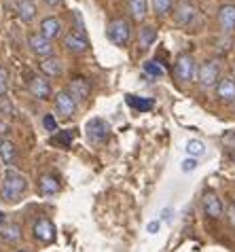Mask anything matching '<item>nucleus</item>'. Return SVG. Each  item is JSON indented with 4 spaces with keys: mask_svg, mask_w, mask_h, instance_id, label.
Returning a JSON list of instances; mask_svg holds the SVG:
<instances>
[{
    "mask_svg": "<svg viewBox=\"0 0 235 252\" xmlns=\"http://www.w3.org/2000/svg\"><path fill=\"white\" fill-rule=\"evenodd\" d=\"M129 11L138 22L144 19V15H147V0H129Z\"/></svg>",
    "mask_w": 235,
    "mask_h": 252,
    "instance_id": "24",
    "label": "nucleus"
},
{
    "mask_svg": "<svg viewBox=\"0 0 235 252\" xmlns=\"http://www.w3.org/2000/svg\"><path fill=\"white\" fill-rule=\"evenodd\" d=\"M28 87H30V94L40 97V100H49L51 97V87L43 76H32L30 83H28Z\"/></svg>",
    "mask_w": 235,
    "mask_h": 252,
    "instance_id": "10",
    "label": "nucleus"
},
{
    "mask_svg": "<svg viewBox=\"0 0 235 252\" xmlns=\"http://www.w3.org/2000/svg\"><path fill=\"white\" fill-rule=\"evenodd\" d=\"M216 95H218V100H223V102H235V81H231V79L218 81Z\"/></svg>",
    "mask_w": 235,
    "mask_h": 252,
    "instance_id": "14",
    "label": "nucleus"
},
{
    "mask_svg": "<svg viewBox=\"0 0 235 252\" xmlns=\"http://www.w3.org/2000/svg\"><path fill=\"white\" fill-rule=\"evenodd\" d=\"M195 13H197V9L191 0H178L176 9H174V19L180 26H189L193 19H195Z\"/></svg>",
    "mask_w": 235,
    "mask_h": 252,
    "instance_id": "6",
    "label": "nucleus"
},
{
    "mask_svg": "<svg viewBox=\"0 0 235 252\" xmlns=\"http://www.w3.org/2000/svg\"><path fill=\"white\" fill-rule=\"evenodd\" d=\"M144 72L153 74V76H163L165 70L161 68V64H157V62H144Z\"/></svg>",
    "mask_w": 235,
    "mask_h": 252,
    "instance_id": "27",
    "label": "nucleus"
},
{
    "mask_svg": "<svg viewBox=\"0 0 235 252\" xmlns=\"http://www.w3.org/2000/svg\"><path fill=\"white\" fill-rule=\"evenodd\" d=\"M204 144L199 142V140H189V142H186V153H189V155H193V157H199V155H204Z\"/></svg>",
    "mask_w": 235,
    "mask_h": 252,
    "instance_id": "26",
    "label": "nucleus"
},
{
    "mask_svg": "<svg viewBox=\"0 0 235 252\" xmlns=\"http://www.w3.org/2000/svg\"><path fill=\"white\" fill-rule=\"evenodd\" d=\"M176 76L180 79L182 83H191L195 79L197 74V66H195V60H193V55H180L176 62V68H174Z\"/></svg>",
    "mask_w": 235,
    "mask_h": 252,
    "instance_id": "4",
    "label": "nucleus"
},
{
    "mask_svg": "<svg viewBox=\"0 0 235 252\" xmlns=\"http://www.w3.org/2000/svg\"><path fill=\"white\" fill-rule=\"evenodd\" d=\"M28 189L26 176L15 170H6L4 172V180H2V189H0V199L9 201V204H17L22 193Z\"/></svg>",
    "mask_w": 235,
    "mask_h": 252,
    "instance_id": "1",
    "label": "nucleus"
},
{
    "mask_svg": "<svg viewBox=\"0 0 235 252\" xmlns=\"http://www.w3.org/2000/svg\"><path fill=\"white\" fill-rule=\"evenodd\" d=\"M159 227H161V222L159 220H153V222H148V233H157Z\"/></svg>",
    "mask_w": 235,
    "mask_h": 252,
    "instance_id": "33",
    "label": "nucleus"
},
{
    "mask_svg": "<svg viewBox=\"0 0 235 252\" xmlns=\"http://www.w3.org/2000/svg\"><path fill=\"white\" fill-rule=\"evenodd\" d=\"M45 2L49 6H58V4H61V0H45Z\"/></svg>",
    "mask_w": 235,
    "mask_h": 252,
    "instance_id": "36",
    "label": "nucleus"
},
{
    "mask_svg": "<svg viewBox=\"0 0 235 252\" xmlns=\"http://www.w3.org/2000/svg\"><path fill=\"white\" fill-rule=\"evenodd\" d=\"M223 140H225V144H227V146H233V149H235V134H233V131H229V134H225V136H223Z\"/></svg>",
    "mask_w": 235,
    "mask_h": 252,
    "instance_id": "32",
    "label": "nucleus"
},
{
    "mask_svg": "<svg viewBox=\"0 0 235 252\" xmlns=\"http://www.w3.org/2000/svg\"><path fill=\"white\" fill-rule=\"evenodd\" d=\"M40 70L47 74V76H59L64 72V68H61V62L58 58H47L40 62Z\"/></svg>",
    "mask_w": 235,
    "mask_h": 252,
    "instance_id": "18",
    "label": "nucleus"
},
{
    "mask_svg": "<svg viewBox=\"0 0 235 252\" xmlns=\"http://www.w3.org/2000/svg\"><path fill=\"white\" fill-rule=\"evenodd\" d=\"M0 222H4V214L2 212H0Z\"/></svg>",
    "mask_w": 235,
    "mask_h": 252,
    "instance_id": "38",
    "label": "nucleus"
},
{
    "mask_svg": "<svg viewBox=\"0 0 235 252\" xmlns=\"http://www.w3.org/2000/svg\"><path fill=\"white\" fill-rule=\"evenodd\" d=\"M0 235L4 237V242H17L19 237H22V227L17 225V222H4L2 227H0Z\"/></svg>",
    "mask_w": 235,
    "mask_h": 252,
    "instance_id": "17",
    "label": "nucleus"
},
{
    "mask_svg": "<svg viewBox=\"0 0 235 252\" xmlns=\"http://www.w3.org/2000/svg\"><path fill=\"white\" fill-rule=\"evenodd\" d=\"M43 125H45V129H49V131L58 129V121H55V117H51V115H47V117L43 119Z\"/></svg>",
    "mask_w": 235,
    "mask_h": 252,
    "instance_id": "30",
    "label": "nucleus"
},
{
    "mask_svg": "<svg viewBox=\"0 0 235 252\" xmlns=\"http://www.w3.org/2000/svg\"><path fill=\"white\" fill-rule=\"evenodd\" d=\"M127 104L131 108L140 110V113H148V110L155 106L153 100H144V97H136V95H127Z\"/></svg>",
    "mask_w": 235,
    "mask_h": 252,
    "instance_id": "22",
    "label": "nucleus"
},
{
    "mask_svg": "<svg viewBox=\"0 0 235 252\" xmlns=\"http://www.w3.org/2000/svg\"><path fill=\"white\" fill-rule=\"evenodd\" d=\"M28 45L36 55H49L53 51V45L49 38H45L43 34H30V38H28Z\"/></svg>",
    "mask_w": 235,
    "mask_h": 252,
    "instance_id": "9",
    "label": "nucleus"
},
{
    "mask_svg": "<svg viewBox=\"0 0 235 252\" xmlns=\"http://www.w3.org/2000/svg\"><path fill=\"white\" fill-rule=\"evenodd\" d=\"M106 34H108V38L113 40L115 45L123 47L129 40V24L125 22V19H113V22L108 24Z\"/></svg>",
    "mask_w": 235,
    "mask_h": 252,
    "instance_id": "3",
    "label": "nucleus"
},
{
    "mask_svg": "<svg viewBox=\"0 0 235 252\" xmlns=\"http://www.w3.org/2000/svg\"><path fill=\"white\" fill-rule=\"evenodd\" d=\"M229 219H231V222L235 225V206H231V208H229Z\"/></svg>",
    "mask_w": 235,
    "mask_h": 252,
    "instance_id": "35",
    "label": "nucleus"
},
{
    "mask_svg": "<svg viewBox=\"0 0 235 252\" xmlns=\"http://www.w3.org/2000/svg\"><path fill=\"white\" fill-rule=\"evenodd\" d=\"M108 123L104 121V119H100V117H93V119H89L87 125H85V134H87V140L91 144L95 146H100L102 142H106V138H108Z\"/></svg>",
    "mask_w": 235,
    "mask_h": 252,
    "instance_id": "2",
    "label": "nucleus"
},
{
    "mask_svg": "<svg viewBox=\"0 0 235 252\" xmlns=\"http://www.w3.org/2000/svg\"><path fill=\"white\" fill-rule=\"evenodd\" d=\"M6 89H9V74L4 68H0V100L6 95Z\"/></svg>",
    "mask_w": 235,
    "mask_h": 252,
    "instance_id": "29",
    "label": "nucleus"
},
{
    "mask_svg": "<svg viewBox=\"0 0 235 252\" xmlns=\"http://www.w3.org/2000/svg\"><path fill=\"white\" fill-rule=\"evenodd\" d=\"M0 159L4 161V165L15 163V146H13V142H9V140L0 142Z\"/></svg>",
    "mask_w": 235,
    "mask_h": 252,
    "instance_id": "21",
    "label": "nucleus"
},
{
    "mask_svg": "<svg viewBox=\"0 0 235 252\" xmlns=\"http://www.w3.org/2000/svg\"><path fill=\"white\" fill-rule=\"evenodd\" d=\"M38 191L40 195H55L59 191V183L53 176H43L38 180Z\"/></svg>",
    "mask_w": 235,
    "mask_h": 252,
    "instance_id": "20",
    "label": "nucleus"
},
{
    "mask_svg": "<svg viewBox=\"0 0 235 252\" xmlns=\"http://www.w3.org/2000/svg\"><path fill=\"white\" fill-rule=\"evenodd\" d=\"M170 214H172V212H170L168 208H165V210H163V214H161V219H170Z\"/></svg>",
    "mask_w": 235,
    "mask_h": 252,
    "instance_id": "37",
    "label": "nucleus"
},
{
    "mask_svg": "<svg viewBox=\"0 0 235 252\" xmlns=\"http://www.w3.org/2000/svg\"><path fill=\"white\" fill-rule=\"evenodd\" d=\"M218 74H220V68H218L216 62H206V64H202L197 70V79H199V83H202V87L216 85Z\"/></svg>",
    "mask_w": 235,
    "mask_h": 252,
    "instance_id": "5",
    "label": "nucleus"
},
{
    "mask_svg": "<svg viewBox=\"0 0 235 252\" xmlns=\"http://www.w3.org/2000/svg\"><path fill=\"white\" fill-rule=\"evenodd\" d=\"M204 210L212 219H218V216L223 214V204H220V199L214 193H206L204 195Z\"/></svg>",
    "mask_w": 235,
    "mask_h": 252,
    "instance_id": "15",
    "label": "nucleus"
},
{
    "mask_svg": "<svg viewBox=\"0 0 235 252\" xmlns=\"http://www.w3.org/2000/svg\"><path fill=\"white\" fill-rule=\"evenodd\" d=\"M40 34H43L45 38H58L59 34H61V22L59 19H55V17H45L43 19V24H40Z\"/></svg>",
    "mask_w": 235,
    "mask_h": 252,
    "instance_id": "12",
    "label": "nucleus"
},
{
    "mask_svg": "<svg viewBox=\"0 0 235 252\" xmlns=\"http://www.w3.org/2000/svg\"><path fill=\"white\" fill-rule=\"evenodd\" d=\"M153 6L159 15H168L172 9V0H153Z\"/></svg>",
    "mask_w": 235,
    "mask_h": 252,
    "instance_id": "28",
    "label": "nucleus"
},
{
    "mask_svg": "<svg viewBox=\"0 0 235 252\" xmlns=\"http://www.w3.org/2000/svg\"><path fill=\"white\" fill-rule=\"evenodd\" d=\"M34 237L45 244H51L55 240V225L49 219H40L34 222Z\"/></svg>",
    "mask_w": 235,
    "mask_h": 252,
    "instance_id": "7",
    "label": "nucleus"
},
{
    "mask_svg": "<svg viewBox=\"0 0 235 252\" xmlns=\"http://www.w3.org/2000/svg\"><path fill=\"white\" fill-rule=\"evenodd\" d=\"M15 252H28V250H15Z\"/></svg>",
    "mask_w": 235,
    "mask_h": 252,
    "instance_id": "39",
    "label": "nucleus"
},
{
    "mask_svg": "<svg viewBox=\"0 0 235 252\" xmlns=\"http://www.w3.org/2000/svg\"><path fill=\"white\" fill-rule=\"evenodd\" d=\"M72 140H74V131L72 129H64L61 134L55 136L53 142L59 144V146H64V149H68V146H72Z\"/></svg>",
    "mask_w": 235,
    "mask_h": 252,
    "instance_id": "25",
    "label": "nucleus"
},
{
    "mask_svg": "<svg viewBox=\"0 0 235 252\" xmlns=\"http://www.w3.org/2000/svg\"><path fill=\"white\" fill-rule=\"evenodd\" d=\"M17 13H19V17H22V22H32L34 15H36V4H34L32 0H19Z\"/></svg>",
    "mask_w": 235,
    "mask_h": 252,
    "instance_id": "19",
    "label": "nucleus"
},
{
    "mask_svg": "<svg viewBox=\"0 0 235 252\" xmlns=\"http://www.w3.org/2000/svg\"><path fill=\"white\" fill-rule=\"evenodd\" d=\"M155 38H157V30H155L153 26L140 28V47H142V49H148L150 45L155 43Z\"/></svg>",
    "mask_w": 235,
    "mask_h": 252,
    "instance_id": "23",
    "label": "nucleus"
},
{
    "mask_svg": "<svg viewBox=\"0 0 235 252\" xmlns=\"http://www.w3.org/2000/svg\"><path fill=\"white\" fill-rule=\"evenodd\" d=\"M55 106L64 117H72L77 113V102H74V97L68 94V92H59L55 95Z\"/></svg>",
    "mask_w": 235,
    "mask_h": 252,
    "instance_id": "8",
    "label": "nucleus"
},
{
    "mask_svg": "<svg viewBox=\"0 0 235 252\" xmlns=\"http://www.w3.org/2000/svg\"><path fill=\"white\" fill-rule=\"evenodd\" d=\"M6 131H9V125H6V123H0V136H6Z\"/></svg>",
    "mask_w": 235,
    "mask_h": 252,
    "instance_id": "34",
    "label": "nucleus"
},
{
    "mask_svg": "<svg viewBox=\"0 0 235 252\" xmlns=\"http://www.w3.org/2000/svg\"><path fill=\"white\" fill-rule=\"evenodd\" d=\"M195 167H197V161L191 157V159H186L182 163V172H191V170H195Z\"/></svg>",
    "mask_w": 235,
    "mask_h": 252,
    "instance_id": "31",
    "label": "nucleus"
},
{
    "mask_svg": "<svg viewBox=\"0 0 235 252\" xmlns=\"http://www.w3.org/2000/svg\"><path fill=\"white\" fill-rule=\"evenodd\" d=\"M218 22L223 30L233 32L235 30V4H223L218 11Z\"/></svg>",
    "mask_w": 235,
    "mask_h": 252,
    "instance_id": "11",
    "label": "nucleus"
},
{
    "mask_svg": "<svg viewBox=\"0 0 235 252\" xmlns=\"http://www.w3.org/2000/svg\"><path fill=\"white\" fill-rule=\"evenodd\" d=\"M233 76H235V68H233Z\"/></svg>",
    "mask_w": 235,
    "mask_h": 252,
    "instance_id": "40",
    "label": "nucleus"
},
{
    "mask_svg": "<svg viewBox=\"0 0 235 252\" xmlns=\"http://www.w3.org/2000/svg\"><path fill=\"white\" fill-rule=\"evenodd\" d=\"M64 45L68 51H72V53H83V51H87V40L83 34H77V32H70L68 36L64 38Z\"/></svg>",
    "mask_w": 235,
    "mask_h": 252,
    "instance_id": "13",
    "label": "nucleus"
},
{
    "mask_svg": "<svg viewBox=\"0 0 235 252\" xmlns=\"http://www.w3.org/2000/svg\"><path fill=\"white\" fill-rule=\"evenodd\" d=\"M70 92H72V95H77L79 100H87L91 89H89V83L83 79V76H77V79L70 81Z\"/></svg>",
    "mask_w": 235,
    "mask_h": 252,
    "instance_id": "16",
    "label": "nucleus"
}]
</instances>
